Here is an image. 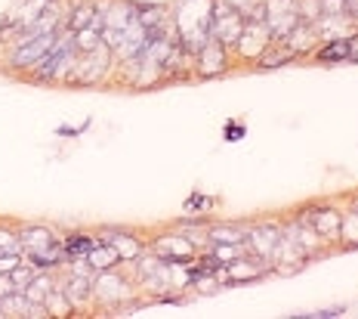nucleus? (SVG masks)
I'll return each instance as SVG.
<instances>
[{
    "label": "nucleus",
    "instance_id": "9",
    "mask_svg": "<svg viewBox=\"0 0 358 319\" xmlns=\"http://www.w3.org/2000/svg\"><path fill=\"white\" fill-rule=\"evenodd\" d=\"M229 69H232V50H229L226 43H220L216 38H210L195 53V81L222 78Z\"/></svg>",
    "mask_w": 358,
    "mask_h": 319
},
{
    "label": "nucleus",
    "instance_id": "24",
    "mask_svg": "<svg viewBox=\"0 0 358 319\" xmlns=\"http://www.w3.org/2000/svg\"><path fill=\"white\" fill-rule=\"evenodd\" d=\"M43 307H47V313L50 316H56V319H69V316H78V310H74V304L71 298L62 292V288H53V292L43 298Z\"/></svg>",
    "mask_w": 358,
    "mask_h": 319
},
{
    "label": "nucleus",
    "instance_id": "11",
    "mask_svg": "<svg viewBox=\"0 0 358 319\" xmlns=\"http://www.w3.org/2000/svg\"><path fill=\"white\" fill-rule=\"evenodd\" d=\"M266 4V25L272 32V41H285L296 25H300V13H296V0H263Z\"/></svg>",
    "mask_w": 358,
    "mask_h": 319
},
{
    "label": "nucleus",
    "instance_id": "34",
    "mask_svg": "<svg viewBox=\"0 0 358 319\" xmlns=\"http://www.w3.org/2000/svg\"><path fill=\"white\" fill-rule=\"evenodd\" d=\"M346 202H349V205H355V208H358V192H352V196H349V198H346Z\"/></svg>",
    "mask_w": 358,
    "mask_h": 319
},
{
    "label": "nucleus",
    "instance_id": "23",
    "mask_svg": "<svg viewBox=\"0 0 358 319\" xmlns=\"http://www.w3.org/2000/svg\"><path fill=\"white\" fill-rule=\"evenodd\" d=\"M87 261H90V266H93L96 273H102V270H111V266L121 264V257H117V251L111 248L108 242H99V245H93V248L87 251Z\"/></svg>",
    "mask_w": 358,
    "mask_h": 319
},
{
    "label": "nucleus",
    "instance_id": "3",
    "mask_svg": "<svg viewBox=\"0 0 358 319\" xmlns=\"http://www.w3.org/2000/svg\"><path fill=\"white\" fill-rule=\"evenodd\" d=\"M111 72H115V53L106 47V41L99 43L90 53H80L78 62H74L71 75L65 78L62 87H99L111 81Z\"/></svg>",
    "mask_w": 358,
    "mask_h": 319
},
{
    "label": "nucleus",
    "instance_id": "22",
    "mask_svg": "<svg viewBox=\"0 0 358 319\" xmlns=\"http://www.w3.org/2000/svg\"><path fill=\"white\" fill-rule=\"evenodd\" d=\"M133 4H136V22L145 32L158 28L161 22L170 16V4H143V0H133Z\"/></svg>",
    "mask_w": 358,
    "mask_h": 319
},
{
    "label": "nucleus",
    "instance_id": "6",
    "mask_svg": "<svg viewBox=\"0 0 358 319\" xmlns=\"http://www.w3.org/2000/svg\"><path fill=\"white\" fill-rule=\"evenodd\" d=\"M272 43V32L266 22H250L244 19V32L232 47V65H257V59L266 53V47Z\"/></svg>",
    "mask_w": 358,
    "mask_h": 319
},
{
    "label": "nucleus",
    "instance_id": "4",
    "mask_svg": "<svg viewBox=\"0 0 358 319\" xmlns=\"http://www.w3.org/2000/svg\"><path fill=\"white\" fill-rule=\"evenodd\" d=\"M294 214H300L334 251H340L337 245H340V226H343V202H306Z\"/></svg>",
    "mask_w": 358,
    "mask_h": 319
},
{
    "label": "nucleus",
    "instance_id": "18",
    "mask_svg": "<svg viewBox=\"0 0 358 319\" xmlns=\"http://www.w3.org/2000/svg\"><path fill=\"white\" fill-rule=\"evenodd\" d=\"M248 226L250 224H226V220H213L207 226V239L210 245H238V242H248Z\"/></svg>",
    "mask_w": 358,
    "mask_h": 319
},
{
    "label": "nucleus",
    "instance_id": "33",
    "mask_svg": "<svg viewBox=\"0 0 358 319\" xmlns=\"http://www.w3.org/2000/svg\"><path fill=\"white\" fill-rule=\"evenodd\" d=\"M229 4H232L238 13H244V16H248V13L253 10V4H257V0H229Z\"/></svg>",
    "mask_w": 358,
    "mask_h": 319
},
{
    "label": "nucleus",
    "instance_id": "25",
    "mask_svg": "<svg viewBox=\"0 0 358 319\" xmlns=\"http://www.w3.org/2000/svg\"><path fill=\"white\" fill-rule=\"evenodd\" d=\"M207 251H210L220 264H232V261H238V257L250 254L248 242H238V245H207Z\"/></svg>",
    "mask_w": 358,
    "mask_h": 319
},
{
    "label": "nucleus",
    "instance_id": "5",
    "mask_svg": "<svg viewBox=\"0 0 358 319\" xmlns=\"http://www.w3.org/2000/svg\"><path fill=\"white\" fill-rule=\"evenodd\" d=\"M148 251H155V254L167 264H189L201 254L198 245L185 239L176 226H167V229H161V233L148 236Z\"/></svg>",
    "mask_w": 358,
    "mask_h": 319
},
{
    "label": "nucleus",
    "instance_id": "28",
    "mask_svg": "<svg viewBox=\"0 0 358 319\" xmlns=\"http://www.w3.org/2000/svg\"><path fill=\"white\" fill-rule=\"evenodd\" d=\"M16 251L22 254V239H19V224H0V254Z\"/></svg>",
    "mask_w": 358,
    "mask_h": 319
},
{
    "label": "nucleus",
    "instance_id": "31",
    "mask_svg": "<svg viewBox=\"0 0 358 319\" xmlns=\"http://www.w3.org/2000/svg\"><path fill=\"white\" fill-rule=\"evenodd\" d=\"M22 264V254H16V251H6V254H0V273H6L10 276L13 270Z\"/></svg>",
    "mask_w": 358,
    "mask_h": 319
},
{
    "label": "nucleus",
    "instance_id": "17",
    "mask_svg": "<svg viewBox=\"0 0 358 319\" xmlns=\"http://www.w3.org/2000/svg\"><path fill=\"white\" fill-rule=\"evenodd\" d=\"M62 248H65V257L74 261V257H87V251L93 248V245H99L96 239V229H69V233H62Z\"/></svg>",
    "mask_w": 358,
    "mask_h": 319
},
{
    "label": "nucleus",
    "instance_id": "7",
    "mask_svg": "<svg viewBox=\"0 0 358 319\" xmlns=\"http://www.w3.org/2000/svg\"><path fill=\"white\" fill-rule=\"evenodd\" d=\"M96 239L108 242L111 248L117 251L121 264L136 261L143 251H148V236L139 233V229H130V226H99L96 229Z\"/></svg>",
    "mask_w": 358,
    "mask_h": 319
},
{
    "label": "nucleus",
    "instance_id": "27",
    "mask_svg": "<svg viewBox=\"0 0 358 319\" xmlns=\"http://www.w3.org/2000/svg\"><path fill=\"white\" fill-rule=\"evenodd\" d=\"M99 43H102V28L90 25V28L74 32V47H78V53H90V50H96Z\"/></svg>",
    "mask_w": 358,
    "mask_h": 319
},
{
    "label": "nucleus",
    "instance_id": "12",
    "mask_svg": "<svg viewBox=\"0 0 358 319\" xmlns=\"http://www.w3.org/2000/svg\"><path fill=\"white\" fill-rule=\"evenodd\" d=\"M272 276V264L266 257H257V254H244L238 261L226 264V279L229 285H248V282H257V279H266Z\"/></svg>",
    "mask_w": 358,
    "mask_h": 319
},
{
    "label": "nucleus",
    "instance_id": "20",
    "mask_svg": "<svg viewBox=\"0 0 358 319\" xmlns=\"http://www.w3.org/2000/svg\"><path fill=\"white\" fill-rule=\"evenodd\" d=\"M170 226H176L179 233H182L189 242H195L201 251L210 245V239H207V226H210V220H207V217H192V214H182V217L173 220Z\"/></svg>",
    "mask_w": 358,
    "mask_h": 319
},
{
    "label": "nucleus",
    "instance_id": "2",
    "mask_svg": "<svg viewBox=\"0 0 358 319\" xmlns=\"http://www.w3.org/2000/svg\"><path fill=\"white\" fill-rule=\"evenodd\" d=\"M133 298H136V282H133L124 264L93 276V313L96 310H106V313L117 316Z\"/></svg>",
    "mask_w": 358,
    "mask_h": 319
},
{
    "label": "nucleus",
    "instance_id": "15",
    "mask_svg": "<svg viewBox=\"0 0 358 319\" xmlns=\"http://www.w3.org/2000/svg\"><path fill=\"white\" fill-rule=\"evenodd\" d=\"M19 239L22 251H41L62 239V229H53L47 224H19Z\"/></svg>",
    "mask_w": 358,
    "mask_h": 319
},
{
    "label": "nucleus",
    "instance_id": "16",
    "mask_svg": "<svg viewBox=\"0 0 358 319\" xmlns=\"http://www.w3.org/2000/svg\"><path fill=\"white\" fill-rule=\"evenodd\" d=\"M96 22V0H65V28L80 32Z\"/></svg>",
    "mask_w": 358,
    "mask_h": 319
},
{
    "label": "nucleus",
    "instance_id": "8",
    "mask_svg": "<svg viewBox=\"0 0 358 319\" xmlns=\"http://www.w3.org/2000/svg\"><path fill=\"white\" fill-rule=\"evenodd\" d=\"M281 229H285V236L303 251L306 257H309V261H315V257H324V254H331V251H334L331 245H327L322 236L315 233V229L306 224L300 214H287V217H281Z\"/></svg>",
    "mask_w": 358,
    "mask_h": 319
},
{
    "label": "nucleus",
    "instance_id": "13",
    "mask_svg": "<svg viewBox=\"0 0 358 319\" xmlns=\"http://www.w3.org/2000/svg\"><path fill=\"white\" fill-rule=\"evenodd\" d=\"M349 53H352V34H340V38L322 41L306 62L315 65H349Z\"/></svg>",
    "mask_w": 358,
    "mask_h": 319
},
{
    "label": "nucleus",
    "instance_id": "10",
    "mask_svg": "<svg viewBox=\"0 0 358 319\" xmlns=\"http://www.w3.org/2000/svg\"><path fill=\"white\" fill-rule=\"evenodd\" d=\"M244 32V13H238L229 0H213V22H210V38L226 43L229 50Z\"/></svg>",
    "mask_w": 358,
    "mask_h": 319
},
{
    "label": "nucleus",
    "instance_id": "29",
    "mask_svg": "<svg viewBox=\"0 0 358 319\" xmlns=\"http://www.w3.org/2000/svg\"><path fill=\"white\" fill-rule=\"evenodd\" d=\"M34 273H37V270H34L31 264H25V261H22V264L16 266V270L10 273V279H13V285H16L19 292H25V285H28V282L34 279Z\"/></svg>",
    "mask_w": 358,
    "mask_h": 319
},
{
    "label": "nucleus",
    "instance_id": "14",
    "mask_svg": "<svg viewBox=\"0 0 358 319\" xmlns=\"http://www.w3.org/2000/svg\"><path fill=\"white\" fill-rule=\"evenodd\" d=\"M281 43H285V47H287L296 59H309L312 50L322 43V32H318L315 22H300V25H296L294 32H290Z\"/></svg>",
    "mask_w": 358,
    "mask_h": 319
},
{
    "label": "nucleus",
    "instance_id": "32",
    "mask_svg": "<svg viewBox=\"0 0 358 319\" xmlns=\"http://www.w3.org/2000/svg\"><path fill=\"white\" fill-rule=\"evenodd\" d=\"M222 133H226V140H232V143H235V140H241L244 133H248V128H244V124H238V121H229Z\"/></svg>",
    "mask_w": 358,
    "mask_h": 319
},
{
    "label": "nucleus",
    "instance_id": "26",
    "mask_svg": "<svg viewBox=\"0 0 358 319\" xmlns=\"http://www.w3.org/2000/svg\"><path fill=\"white\" fill-rule=\"evenodd\" d=\"M216 208V198L204 196V192H192L189 202L182 205V214H192V217H207V211Z\"/></svg>",
    "mask_w": 358,
    "mask_h": 319
},
{
    "label": "nucleus",
    "instance_id": "30",
    "mask_svg": "<svg viewBox=\"0 0 358 319\" xmlns=\"http://www.w3.org/2000/svg\"><path fill=\"white\" fill-rule=\"evenodd\" d=\"M346 313V307H324V310H315V313H294V319H337Z\"/></svg>",
    "mask_w": 358,
    "mask_h": 319
},
{
    "label": "nucleus",
    "instance_id": "21",
    "mask_svg": "<svg viewBox=\"0 0 358 319\" xmlns=\"http://www.w3.org/2000/svg\"><path fill=\"white\" fill-rule=\"evenodd\" d=\"M340 251H358V208L343 202V226H340Z\"/></svg>",
    "mask_w": 358,
    "mask_h": 319
},
{
    "label": "nucleus",
    "instance_id": "19",
    "mask_svg": "<svg viewBox=\"0 0 358 319\" xmlns=\"http://www.w3.org/2000/svg\"><path fill=\"white\" fill-rule=\"evenodd\" d=\"M294 62H300V59L290 53L281 41H272L266 47V53L257 59V65H253V69H257V72H275V69H285V65H294Z\"/></svg>",
    "mask_w": 358,
    "mask_h": 319
},
{
    "label": "nucleus",
    "instance_id": "1",
    "mask_svg": "<svg viewBox=\"0 0 358 319\" xmlns=\"http://www.w3.org/2000/svg\"><path fill=\"white\" fill-rule=\"evenodd\" d=\"M170 19L176 25V41L185 43L192 56L210 41L213 0H170Z\"/></svg>",
    "mask_w": 358,
    "mask_h": 319
}]
</instances>
